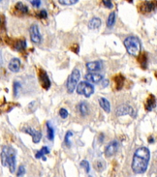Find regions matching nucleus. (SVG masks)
Returning a JSON list of instances; mask_svg holds the SVG:
<instances>
[{
	"mask_svg": "<svg viewBox=\"0 0 157 177\" xmlns=\"http://www.w3.org/2000/svg\"><path fill=\"white\" fill-rule=\"evenodd\" d=\"M47 129H48V138L49 141H53L54 138V130L50 122L47 123Z\"/></svg>",
	"mask_w": 157,
	"mask_h": 177,
	"instance_id": "obj_23",
	"label": "nucleus"
},
{
	"mask_svg": "<svg viewBox=\"0 0 157 177\" xmlns=\"http://www.w3.org/2000/svg\"><path fill=\"white\" fill-rule=\"evenodd\" d=\"M124 47L127 50V52L132 56H138L141 52L142 45L141 42L137 37L129 36L124 40Z\"/></svg>",
	"mask_w": 157,
	"mask_h": 177,
	"instance_id": "obj_3",
	"label": "nucleus"
},
{
	"mask_svg": "<svg viewBox=\"0 0 157 177\" xmlns=\"http://www.w3.org/2000/svg\"><path fill=\"white\" fill-rule=\"evenodd\" d=\"M1 1H2V0H0V2H1Z\"/></svg>",
	"mask_w": 157,
	"mask_h": 177,
	"instance_id": "obj_37",
	"label": "nucleus"
},
{
	"mask_svg": "<svg viewBox=\"0 0 157 177\" xmlns=\"http://www.w3.org/2000/svg\"><path fill=\"white\" fill-rule=\"evenodd\" d=\"M80 77H81V74H80L79 70L78 69L73 70L71 75L68 77L67 83H66V87L69 93H72V92L75 90V88L77 87V84H78L80 80Z\"/></svg>",
	"mask_w": 157,
	"mask_h": 177,
	"instance_id": "obj_4",
	"label": "nucleus"
},
{
	"mask_svg": "<svg viewBox=\"0 0 157 177\" xmlns=\"http://www.w3.org/2000/svg\"><path fill=\"white\" fill-rule=\"evenodd\" d=\"M29 34H30V39H31L32 43L36 44V45H38V44L41 43L42 37H41V33H40L39 27L37 24L31 25L30 28H29Z\"/></svg>",
	"mask_w": 157,
	"mask_h": 177,
	"instance_id": "obj_6",
	"label": "nucleus"
},
{
	"mask_svg": "<svg viewBox=\"0 0 157 177\" xmlns=\"http://www.w3.org/2000/svg\"><path fill=\"white\" fill-rule=\"evenodd\" d=\"M86 68L89 70L90 72H96L101 71L103 69V62L102 61H92L86 63Z\"/></svg>",
	"mask_w": 157,
	"mask_h": 177,
	"instance_id": "obj_10",
	"label": "nucleus"
},
{
	"mask_svg": "<svg viewBox=\"0 0 157 177\" xmlns=\"http://www.w3.org/2000/svg\"><path fill=\"white\" fill-rule=\"evenodd\" d=\"M85 79L89 83H99L103 77H102L101 75L96 73H89L85 76Z\"/></svg>",
	"mask_w": 157,
	"mask_h": 177,
	"instance_id": "obj_11",
	"label": "nucleus"
},
{
	"mask_svg": "<svg viewBox=\"0 0 157 177\" xmlns=\"http://www.w3.org/2000/svg\"><path fill=\"white\" fill-rule=\"evenodd\" d=\"M0 23H1V18H0Z\"/></svg>",
	"mask_w": 157,
	"mask_h": 177,
	"instance_id": "obj_36",
	"label": "nucleus"
},
{
	"mask_svg": "<svg viewBox=\"0 0 157 177\" xmlns=\"http://www.w3.org/2000/svg\"><path fill=\"white\" fill-rule=\"evenodd\" d=\"M24 173H25V168H24L23 165H20V167L19 168V171H18L17 175L18 176H23Z\"/></svg>",
	"mask_w": 157,
	"mask_h": 177,
	"instance_id": "obj_34",
	"label": "nucleus"
},
{
	"mask_svg": "<svg viewBox=\"0 0 157 177\" xmlns=\"http://www.w3.org/2000/svg\"><path fill=\"white\" fill-rule=\"evenodd\" d=\"M78 108H79V110H80V113L82 114V116H86L87 114H88V112H89V106H88V105H87L85 102L80 103V105H79Z\"/></svg>",
	"mask_w": 157,
	"mask_h": 177,
	"instance_id": "obj_17",
	"label": "nucleus"
},
{
	"mask_svg": "<svg viewBox=\"0 0 157 177\" xmlns=\"http://www.w3.org/2000/svg\"><path fill=\"white\" fill-rule=\"evenodd\" d=\"M108 84H109V80H105V79H104L103 87H105V86H108Z\"/></svg>",
	"mask_w": 157,
	"mask_h": 177,
	"instance_id": "obj_35",
	"label": "nucleus"
},
{
	"mask_svg": "<svg viewBox=\"0 0 157 177\" xmlns=\"http://www.w3.org/2000/svg\"><path fill=\"white\" fill-rule=\"evenodd\" d=\"M20 88V84L18 82H14V95H15V97H17L18 94H19Z\"/></svg>",
	"mask_w": 157,
	"mask_h": 177,
	"instance_id": "obj_28",
	"label": "nucleus"
},
{
	"mask_svg": "<svg viewBox=\"0 0 157 177\" xmlns=\"http://www.w3.org/2000/svg\"><path fill=\"white\" fill-rule=\"evenodd\" d=\"M9 70L13 73H18L20 69V60L19 58H13L8 65Z\"/></svg>",
	"mask_w": 157,
	"mask_h": 177,
	"instance_id": "obj_12",
	"label": "nucleus"
},
{
	"mask_svg": "<svg viewBox=\"0 0 157 177\" xmlns=\"http://www.w3.org/2000/svg\"><path fill=\"white\" fill-rule=\"evenodd\" d=\"M115 12H112L110 14V16L108 17V20H107V26L109 28H111L114 26L115 24Z\"/></svg>",
	"mask_w": 157,
	"mask_h": 177,
	"instance_id": "obj_22",
	"label": "nucleus"
},
{
	"mask_svg": "<svg viewBox=\"0 0 157 177\" xmlns=\"http://www.w3.org/2000/svg\"><path fill=\"white\" fill-rule=\"evenodd\" d=\"M81 165L85 169V172L86 173H88L90 171V165H89V163L87 161H85H85H82L81 162Z\"/></svg>",
	"mask_w": 157,
	"mask_h": 177,
	"instance_id": "obj_27",
	"label": "nucleus"
},
{
	"mask_svg": "<svg viewBox=\"0 0 157 177\" xmlns=\"http://www.w3.org/2000/svg\"><path fill=\"white\" fill-rule=\"evenodd\" d=\"M73 135V133L72 132H68L66 135H65V142H66V144L68 146H71V142H70V138Z\"/></svg>",
	"mask_w": 157,
	"mask_h": 177,
	"instance_id": "obj_29",
	"label": "nucleus"
},
{
	"mask_svg": "<svg viewBox=\"0 0 157 177\" xmlns=\"http://www.w3.org/2000/svg\"><path fill=\"white\" fill-rule=\"evenodd\" d=\"M115 85L116 88H118V90H119L120 88L122 87L123 85V82H124V77L122 76H118L115 77Z\"/></svg>",
	"mask_w": 157,
	"mask_h": 177,
	"instance_id": "obj_24",
	"label": "nucleus"
},
{
	"mask_svg": "<svg viewBox=\"0 0 157 177\" xmlns=\"http://www.w3.org/2000/svg\"><path fill=\"white\" fill-rule=\"evenodd\" d=\"M99 105L102 109H103L104 111H106L107 113H109L111 111V105H110L109 101L106 98H100L99 99Z\"/></svg>",
	"mask_w": 157,
	"mask_h": 177,
	"instance_id": "obj_16",
	"label": "nucleus"
},
{
	"mask_svg": "<svg viewBox=\"0 0 157 177\" xmlns=\"http://www.w3.org/2000/svg\"><path fill=\"white\" fill-rule=\"evenodd\" d=\"M59 3L61 5H64V6H71V5H74L76 4L77 2H78V0H58Z\"/></svg>",
	"mask_w": 157,
	"mask_h": 177,
	"instance_id": "obj_25",
	"label": "nucleus"
},
{
	"mask_svg": "<svg viewBox=\"0 0 157 177\" xmlns=\"http://www.w3.org/2000/svg\"><path fill=\"white\" fill-rule=\"evenodd\" d=\"M28 1L31 3L34 8H39L41 5V0H28Z\"/></svg>",
	"mask_w": 157,
	"mask_h": 177,
	"instance_id": "obj_30",
	"label": "nucleus"
},
{
	"mask_svg": "<svg viewBox=\"0 0 157 177\" xmlns=\"http://www.w3.org/2000/svg\"><path fill=\"white\" fill-rule=\"evenodd\" d=\"M16 158L17 151L11 146H4L1 151V162L3 167L10 169L11 172L16 170Z\"/></svg>",
	"mask_w": 157,
	"mask_h": 177,
	"instance_id": "obj_2",
	"label": "nucleus"
},
{
	"mask_svg": "<svg viewBox=\"0 0 157 177\" xmlns=\"http://www.w3.org/2000/svg\"><path fill=\"white\" fill-rule=\"evenodd\" d=\"M37 16H38V17H40V18H46L47 17H48V13H47L46 10H41V11H40V12L37 14Z\"/></svg>",
	"mask_w": 157,
	"mask_h": 177,
	"instance_id": "obj_32",
	"label": "nucleus"
},
{
	"mask_svg": "<svg viewBox=\"0 0 157 177\" xmlns=\"http://www.w3.org/2000/svg\"><path fill=\"white\" fill-rule=\"evenodd\" d=\"M77 92L80 95H83L85 97L88 98L94 92V87L91 85L89 82H82L79 84H77Z\"/></svg>",
	"mask_w": 157,
	"mask_h": 177,
	"instance_id": "obj_5",
	"label": "nucleus"
},
{
	"mask_svg": "<svg viewBox=\"0 0 157 177\" xmlns=\"http://www.w3.org/2000/svg\"><path fill=\"white\" fill-rule=\"evenodd\" d=\"M115 114L116 116H123V115H127V114H130V115L134 116V109L131 108L130 106L127 105H121L118 106V109L115 110Z\"/></svg>",
	"mask_w": 157,
	"mask_h": 177,
	"instance_id": "obj_7",
	"label": "nucleus"
},
{
	"mask_svg": "<svg viewBox=\"0 0 157 177\" xmlns=\"http://www.w3.org/2000/svg\"><path fill=\"white\" fill-rule=\"evenodd\" d=\"M150 159V152L147 147H140L134 153L132 169L135 173H144L148 168Z\"/></svg>",
	"mask_w": 157,
	"mask_h": 177,
	"instance_id": "obj_1",
	"label": "nucleus"
},
{
	"mask_svg": "<svg viewBox=\"0 0 157 177\" xmlns=\"http://www.w3.org/2000/svg\"><path fill=\"white\" fill-rule=\"evenodd\" d=\"M16 9L18 11H20L21 14H27L28 13V7L25 6L23 3L21 2H18L16 4Z\"/></svg>",
	"mask_w": 157,
	"mask_h": 177,
	"instance_id": "obj_21",
	"label": "nucleus"
},
{
	"mask_svg": "<svg viewBox=\"0 0 157 177\" xmlns=\"http://www.w3.org/2000/svg\"><path fill=\"white\" fill-rule=\"evenodd\" d=\"M102 2H103V4L106 6V8H109V9L112 8V0H102Z\"/></svg>",
	"mask_w": 157,
	"mask_h": 177,
	"instance_id": "obj_33",
	"label": "nucleus"
},
{
	"mask_svg": "<svg viewBox=\"0 0 157 177\" xmlns=\"http://www.w3.org/2000/svg\"><path fill=\"white\" fill-rule=\"evenodd\" d=\"M94 167H95V168L98 171H103L105 168V164L103 162H96L95 165H94Z\"/></svg>",
	"mask_w": 157,
	"mask_h": 177,
	"instance_id": "obj_26",
	"label": "nucleus"
},
{
	"mask_svg": "<svg viewBox=\"0 0 157 177\" xmlns=\"http://www.w3.org/2000/svg\"><path fill=\"white\" fill-rule=\"evenodd\" d=\"M50 153V149L48 148L47 146H44L43 148L40 150V151H38L37 153H36V155H35V157L37 158V159H40V158H43L44 160H46V158L44 157V155H46V154H49Z\"/></svg>",
	"mask_w": 157,
	"mask_h": 177,
	"instance_id": "obj_19",
	"label": "nucleus"
},
{
	"mask_svg": "<svg viewBox=\"0 0 157 177\" xmlns=\"http://www.w3.org/2000/svg\"><path fill=\"white\" fill-rule=\"evenodd\" d=\"M153 9H154V4L151 2H148V1L142 2L141 5H140V11L143 14L150 13Z\"/></svg>",
	"mask_w": 157,
	"mask_h": 177,
	"instance_id": "obj_13",
	"label": "nucleus"
},
{
	"mask_svg": "<svg viewBox=\"0 0 157 177\" xmlns=\"http://www.w3.org/2000/svg\"><path fill=\"white\" fill-rule=\"evenodd\" d=\"M23 132L26 133V134H28V135H30L32 136L34 143H38V142H40V141H41V138H42L41 132L36 131V130H34V129L29 128V127L28 128H24L23 129Z\"/></svg>",
	"mask_w": 157,
	"mask_h": 177,
	"instance_id": "obj_8",
	"label": "nucleus"
},
{
	"mask_svg": "<svg viewBox=\"0 0 157 177\" xmlns=\"http://www.w3.org/2000/svg\"><path fill=\"white\" fill-rule=\"evenodd\" d=\"M59 115L61 116V118H63V119H65V118H67V117H68V111H67V109H61L59 110Z\"/></svg>",
	"mask_w": 157,
	"mask_h": 177,
	"instance_id": "obj_31",
	"label": "nucleus"
},
{
	"mask_svg": "<svg viewBox=\"0 0 157 177\" xmlns=\"http://www.w3.org/2000/svg\"><path fill=\"white\" fill-rule=\"evenodd\" d=\"M118 147H119V144H118V141H112L107 147H106V149H105L106 156H107V157L114 156V155L116 153V151L118 150Z\"/></svg>",
	"mask_w": 157,
	"mask_h": 177,
	"instance_id": "obj_9",
	"label": "nucleus"
},
{
	"mask_svg": "<svg viewBox=\"0 0 157 177\" xmlns=\"http://www.w3.org/2000/svg\"><path fill=\"white\" fill-rule=\"evenodd\" d=\"M25 47H26V42H25V40L23 39L18 41L16 43V45H15V49L18 51H23V50H25Z\"/></svg>",
	"mask_w": 157,
	"mask_h": 177,
	"instance_id": "obj_20",
	"label": "nucleus"
},
{
	"mask_svg": "<svg viewBox=\"0 0 157 177\" xmlns=\"http://www.w3.org/2000/svg\"><path fill=\"white\" fill-rule=\"evenodd\" d=\"M40 77H41L43 87L45 88V89H49L50 87V77L48 76V75H47V73L42 71L41 74H40Z\"/></svg>",
	"mask_w": 157,
	"mask_h": 177,
	"instance_id": "obj_14",
	"label": "nucleus"
},
{
	"mask_svg": "<svg viewBox=\"0 0 157 177\" xmlns=\"http://www.w3.org/2000/svg\"><path fill=\"white\" fill-rule=\"evenodd\" d=\"M101 23H102V21L99 17H93L89 20L88 28L91 29V30H96V29H98L101 26Z\"/></svg>",
	"mask_w": 157,
	"mask_h": 177,
	"instance_id": "obj_15",
	"label": "nucleus"
},
{
	"mask_svg": "<svg viewBox=\"0 0 157 177\" xmlns=\"http://www.w3.org/2000/svg\"><path fill=\"white\" fill-rule=\"evenodd\" d=\"M154 106H155V97L153 95H150L147 100V103H145V109H147L148 111H150V110L153 109Z\"/></svg>",
	"mask_w": 157,
	"mask_h": 177,
	"instance_id": "obj_18",
	"label": "nucleus"
}]
</instances>
